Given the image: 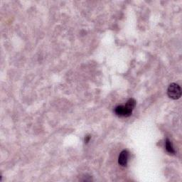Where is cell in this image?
<instances>
[{"label": "cell", "mask_w": 182, "mask_h": 182, "mask_svg": "<svg viewBox=\"0 0 182 182\" xmlns=\"http://www.w3.org/2000/svg\"><path fill=\"white\" fill-rule=\"evenodd\" d=\"M129 152L127 150H123L120 152L119 157H118V163L120 166L126 167L128 161Z\"/></svg>", "instance_id": "obj_3"}, {"label": "cell", "mask_w": 182, "mask_h": 182, "mask_svg": "<svg viewBox=\"0 0 182 182\" xmlns=\"http://www.w3.org/2000/svg\"><path fill=\"white\" fill-rule=\"evenodd\" d=\"M167 94L168 96L173 100H177V99L180 98L181 95V87L174 83L170 84L167 90Z\"/></svg>", "instance_id": "obj_1"}, {"label": "cell", "mask_w": 182, "mask_h": 182, "mask_svg": "<svg viewBox=\"0 0 182 182\" xmlns=\"http://www.w3.org/2000/svg\"><path fill=\"white\" fill-rule=\"evenodd\" d=\"M132 110L130 108L125 105H118L115 108V112L117 116L120 117H129L132 113Z\"/></svg>", "instance_id": "obj_2"}, {"label": "cell", "mask_w": 182, "mask_h": 182, "mask_svg": "<svg viewBox=\"0 0 182 182\" xmlns=\"http://www.w3.org/2000/svg\"><path fill=\"white\" fill-rule=\"evenodd\" d=\"M165 146H166V150L168 153H169L170 154H175V150L172 146V144L171 141L169 140V139H166V142H165Z\"/></svg>", "instance_id": "obj_4"}, {"label": "cell", "mask_w": 182, "mask_h": 182, "mask_svg": "<svg viewBox=\"0 0 182 182\" xmlns=\"http://www.w3.org/2000/svg\"><path fill=\"white\" fill-rule=\"evenodd\" d=\"M126 105L128 108H130V109L133 110L134 108H135V106H136V100L133 98L129 99L128 101H127V102L126 103Z\"/></svg>", "instance_id": "obj_5"}, {"label": "cell", "mask_w": 182, "mask_h": 182, "mask_svg": "<svg viewBox=\"0 0 182 182\" xmlns=\"http://www.w3.org/2000/svg\"><path fill=\"white\" fill-rule=\"evenodd\" d=\"M91 135H87L86 138H85V143H86V144L88 143L90 139H91Z\"/></svg>", "instance_id": "obj_6"}]
</instances>
